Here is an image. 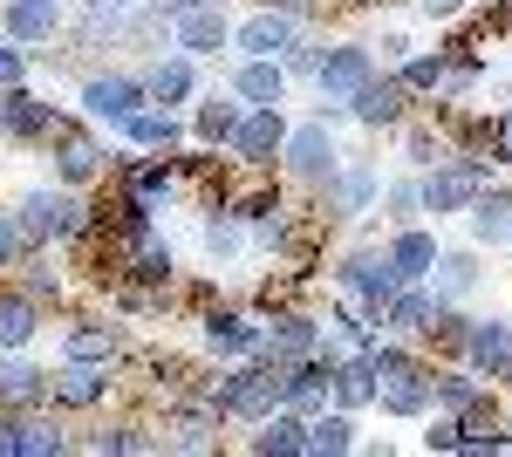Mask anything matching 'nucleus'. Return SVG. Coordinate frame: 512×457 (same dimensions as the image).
I'll return each instance as SVG.
<instances>
[{
  "label": "nucleus",
  "mask_w": 512,
  "mask_h": 457,
  "mask_svg": "<svg viewBox=\"0 0 512 457\" xmlns=\"http://www.w3.org/2000/svg\"><path fill=\"white\" fill-rule=\"evenodd\" d=\"M192 389L226 423H260L267 410H280V369H274V362H253V355H246V362H226V369H212V376H198Z\"/></svg>",
  "instance_id": "obj_1"
},
{
  "label": "nucleus",
  "mask_w": 512,
  "mask_h": 457,
  "mask_svg": "<svg viewBox=\"0 0 512 457\" xmlns=\"http://www.w3.org/2000/svg\"><path fill=\"white\" fill-rule=\"evenodd\" d=\"M14 219H21L28 253H35V246H82L89 226H96V205H82L69 185H41L14 205Z\"/></svg>",
  "instance_id": "obj_2"
},
{
  "label": "nucleus",
  "mask_w": 512,
  "mask_h": 457,
  "mask_svg": "<svg viewBox=\"0 0 512 457\" xmlns=\"http://www.w3.org/2000/svg\"><path fill=\"white\" fill-rule=\"evenodd\" d=\"M321 226H349V219H362V212H376V198H383V171L369 164V157H342L328 178H321Z\"/></svg>",
  "instance_id": "obj_3"
},
{
  "label": "nucleus",
  "mask_w": 512,
  "mask_h": 457,
  "mask_svg": "<svg viewBox=\"0 0 512 457\" xmlns=\"http://www.w3.org/2000/svg\"><path fill=\"white\" fill-rule=\"evenodd\" d=\"M328 280H335V287H342V294H349L355 307H369L376 321H383V307H390V294L403 287L383 246H355V253H342V260L328 267Z\"/></svg>",
  "instance_id": "obj_4"
},
{
  "label": "nucleus",
  "mask_w": 512,
  "mask_h": 457,
  "mask_svg": "<svg viewBox=\"0 0 512 457\" xmlns=\"http://www.w3.org/2000/svg\"><path fill=\"white\" fill-rule=\"evenodd\" d=\"M110 369H117V362L62 355V362L48 369V403H55V410H103V403H110V389H117Z\"/></svg>",
  "instance_id": "obj_5"
},
{
  "label": "nucleus",
  "mask_w": 512,
  "mask_h": 457,
  "mask_svg": "<svg viewBox=\"0 0 512 457\" xmlns=\"http://www.w3.org/2000/svg\"><path fill=\"white\" fill-rule=\"evenodd\" d=\"M335 164H342V144H335V130H328L321 116H308V123H287V144H280V171H287V178L321 185Z\"/></svg>",
  "instance_id": "obj_6"
},
{
  "label": "nucleus",
  "mask_w": 512,
  "mask_h": 457,
  "mask_svg": "<svg viewBox=\"0 0 512 457\" xmlns=\"http://www.w3.org/2000/svg\"><path fill=\"white\" fill-rule=\"evenodd\" d=\"M55 130H62V110L41 103L28 82L0 89V144H55Z\"/></svg>",
  "instance_id": "obj_7"
},
{
  "label": "nucleus",
  "mask_w": 512,
  "mask_h": 457,
  "mask_svg": "<svg viewBox=\"0 0 512 457\" xmlns=\"http://www.w3.org/2000/svg\"><path fill=\"white\" fill-rule=\"evenodd\" d=\"M144 103H151V96H144V76H123V69H96V76H82V116H89V123L123 130Z\"/></svg>",
  "instance_id": "obj_8"
},
{
  "label": "nucleus",
  "mask_w": 512,
  "mask_h": 457,
  "mask_svg": "<svg viewBox=\"0 0 512 457\" xmlns=\"http://www.w3.org/2000/svg\"><path fill=\"white\" fill-rule=\"evenodd\" d=\"M280 144H287V116H280V103H267V110H246L233 123L226 157H233V164H246V171H274V164H280Z\"/></svg>",
  "instance_id": "obj_9"
},
{
  "label": "nucleus",
  "mask_w": 512,
  "mask_h": 457,
  "mask_svg": "<svg viewBox=\"0 0 512 457\" xmlns=\"http://www.w3.org/2000/svg\"><path fill=\"white\" fill-rule=\"evenodd\" d=\"M321 348V314L308 307H280L274 321H260V348H253V362H308Z\"/></svg>",
  "instance_id": "obj_10"
},
{
  "label": "nucleus",
  "mask_w": 512,
  "mask_h": 457,
  "mask_svg": "<svg viewBox=\"0 0 512 457\" xmlns=\"http://www.w3.org/2000/svg\"><path fill=\"white\" fill-rule=\"evenodd\" d=\"M376 69H383V62H376V48H369V41H328V55H321V69H315L321 103H349Z\"/></svg>",
  "instance_id": "obj_11"
},
{
  "label": "nucleus",
  "mask_w": 512,
  "mask_h": 457,
  "mask_svg": "<svg viewBox=\"0 0 512 457\" xmlns=\"http://www.w3.org/2000/svg\"><path fill=\"white\" fill-rule=\"evenodd\" d=\"M219 410L198 396V389H178L171 396V410H164V444L171 451H219Z\"/></svg>",
  "instance_id": "obj_12"
},
{
  "label": "nucleus",
  "mask_w": 512,
  "mask_h": 457,
  "mask_svg": "<svg viewBox=\"0 0 512 457\" xmlns=\"http://www.w3.org/2000/svg\"><path fill=\"white\" fill-rule=\"evenodd\" d=\"M171 48L178 55H219V48H233V21H226V0H198L185 14H171Z\"/></svg>",
  "instance_id": "obj_13"
},
{
  "label": "nucleus",
  "mask_w": 512,
  "mask_h": 457,
  "mask_svg": "<svg viewBox=\"0 0 512 457\" xmlns=\"http://www.w3.org/2000/svg\"><path fill=\"white\" fill-rule=\"evenodd\" d=\"M103 171H110V151H103L82 123H69V116H62V130H55V185L82 191V185H96Z\"/></svg>",
  "instance_id": "obj_14"
},
{
  "label": "nucleus",
  "mask_w": 512,
  "mask_h": 457,
  "mask_svg": "<svg viewBox=\"0 0 512 457\" xmlns=\"http://www.w3.org/2000/svg\"><path fill=\"white\" fill-rule=\"evenodd\" d=\"M0 35L21 41V48H55L69 35V14H62V0H7L0 7Z\"/></svg>",
  "instance_id": "obj_15"
},
{
  "label": "nucleus",
  "mask_w": 512,
  "mask_h": 457,
  "mask_svg": "<svg viewBox=\"0 0 512 457\" xmlns=\"http://www.w3.org/2000/svg\"><path fill=\"white\" fill-rule=\"evenodd\" d=\"M403 116H410V89L396 82V69L390 76L376 69V76L349 96V123H362V130H403Z\"/></svg>",
  "instance_id": "obj_16"
},
{
  "label": "nucleus",
  "mask_w": 512,
  "mask_h": 457,
  "mask_svg": "<svg viewBox=\"0 0 512 457\" xmlns=\"http://www.w3.org/2000/svg\"><path fill=\"white\" fill-rule=\"evenodd\" d=\"M301 35H308V21H294V14H280V7H260V14H246V21L233 28V48L239 55H267V62H280Z\"/></svg>",
  "instance_id": "obj_17"
},
{
  "label": "nucleus",
  "mask_w": 512,
  "mask_h": 457,
  "mask_svg": "<svg viewBox=\"0 0 512 457\" xmlns=\"http://www.w3.org/2000/svg\"><path fill=\"white\" fill-rule=\"evenodd\" d=\"M506 355H512V321L506 314H472V321H465V342H458V362L492 382L506 369Z\"/></svg>",
  "instance_id": "obj_18"
},
{
  "label": "nucleus",
  "mask_w": 512,
  "mask_h": 457,
  "mask_svg": "<svg viewBox=\"0 0 512 457\" xmlns=\"http://www.w3.org/2000/svg\"><path fill=\"white\" fill-rule=\"evenodd\" d=\"M198 335L219 362H246L260 348V314H239V307H205L198 314Z\"/></svg>",
  "instance_id": "obj_19"
},
{
  "label": "nucleus",
  "mask_w": 512,
  "mask_h": 457,
  "mask_svg": "<svg viewBox=\"0 0 512 457\" xmlns=\"http://www.w3.org/2000/svg\"><path fill=\"white\" fill-rule=\"evenodd\" d=\"M144 96H151V103H164V110H178V103H192L198 96V69H192V55H178V48H171V55H151V69H144Z\"/></svg>",
  "instance_id": "obj_20"
},
{
  "label": "nucleus",
  "mask_w": 512,
  "mask_h": 457,
  "mask_svg": "<svg viewBox=\"0 0 512 457\" xmlns=\"http://www.w3.org/2000/svg\"><path fill=\"white\" fill-rule=\"evenodd\" d=\"M226 89H233L246 110H267V103H287V69L267 62V55H239V69H233Z\"/></svg>",
  "instance_id": "obj_21"
},
{
  "label": "nucleus",
  "mask_w": 512,
  "mask_h": 457,
  "mask_svg": "<svg viewBox=\"0 0 512 457\" xmlns=\"http://www.w3.org/2000/svg\"><path fill=\"white\" fill-rule=\"evenodd\" d=\"M478 273H485V267H478V246H451V253H437V267H431L424 287H431L437 307H458L478 287Z\"/></svg>",
  "instance_id": "obj_22"
},
{
  "label": "nucleus",
  "mask_w": 512,
  "mask_h": 457,
  "mask_svg": "<svg viewBox=\"0 0 512 457\" xmlns=\"http://www.w3.org/2000/svg\"><path fill=\"white\" fill-rule=\"evenodd\" d=\"M48 403V369H35L21 348L0 355V410H41Z\"/></svg>",
  "instance_id": "obj_23"
},
{
  "label": "nucleus",
  "mask_w": 512,
  "mask_h": 457,
  "mask_svg": "<svg viewBox=\"0 0 512 457\" xmlns=\"http://www.w3.org/2000/svg\"><path fill=\"white\" fill-rule=\"evenodd\" d=\"M280 403H287L294 417L328 410V369H321L315 355H308V362H280Z\"/></svg>",
  "instance_id": "obj_24"
},
{
  "label": "nucleus",
  "mask_w": 512,
  "mask_h": 457,
  "mask_svg": "<svg viewBox=\"0 0 512 457\" xmlns=\"http://www.w3.org/2000/svg\"><path fill=\"white\" fill-rule=\"evenodd\" d=\"M390 267H396V280H431V267H437V232H424V226H390Z\"/></svg>",
  "instance_id": "obj_25"
},
{
  "label": "nucleus",
  "mask_w": 512,
  "mask_h": 457,
  "mask_svg": "<svg viewBox=\"0 0 512 457\" xmlns=\"http://www.w3.org/2000/svg\"><path fill=\"white\" fill-rule=\"evenodd\" d=\"M355 451V410H315L301 430V457H349Z\"/></svg>",
  "instance_id": "obj_26"
},
{
  "label": "nucleus",
  "mask_w": 512,
  "mask_h": 457,
  "mask_svg": "<svg viewBox=\"0 0 512 457\" xmlns=\"http://www.w3.org/2000/svg\"><path fill=\"white\" fill-rule=\"evenodd\" d=\"M239 116H246V103H239L233 89H205V96H198V110H192L198 144H205V151H226V137H233Z\"/></svg>",
  "instance_id": "obj_27"
},
{
  "label": "nucleus",
  "mask_w": 512,
  "mask_h": 457,
  "mask_svg": "<svg viewBox=\"0 0 512 457\" xmlns=\"http://www.w3.org/2000/svg\"><path fill=\"white\" fill-rule=\"evenodd\" d=\"M431 314H437L431 287H424V280H403V287L390 294V307H383V328H390V335H403V342H417V335L431 328Z\"/></svg>",
  "instance_id": "obj_28"
},
{
  "label": "nucleus",
  "mask_w": 512,
  "mask_h": 457,
  "mask_svg": "<svg viewBox=\"0 0 512 457\" xmlns=\"http://www.w3.org/2000/svg\"><path fill=\"white\" fill-rule=\"evenodd\" d=\"M123 137H130L137 151L164 157V151H178V144H185V123H178V110H164V103H144V110L123 123Z\"/></svg>",
  "instance_id": "obj_29"
},
{
  "label": "nucleus",
  "mask_w": 512,
  "mask_h": 457,
  "mask_svg": "<svg viewBox=\"0 0 512 457\" xmlns=\"http://www.w3.org/2000/svg\"><path fill=\"white\" fill-rule=\"evenodd\" d=\"M465 212H472V246H506L512 239V185H485Z\"/></svg>",
  "instance_id": "obj_30"
},
{
  "label": "nucleus",
  "mask_w": 512,
  "mask_h": 457,
  "mask_svg": "<svg viewBox=\"0 0 512 457\" xmlns=\"http://www.w3.org/2000/svg\"><path fill=\"white\" fill-rule=\"evenodd\" d=\"M301 430H308V417H294V410L280 403V410H267V417L253 423L246 451L253 457H301Z\"/></svg>",
  "instance_id": "obj_31"
},
{
  "label": "nucleus",
  "mask_w": 512,
  "mask_h": 457,
  "mask_svg": "<svg viewBox=\"0 0 512 457\" xmlns=\"http://www.w3.org/2000/svg\"><path fill=\"white\" fill-rule=\"evenodd\" d=\"M198 246H205V260L212 267H226V260H239L253 239H246V219H233L226 205H205V226H198Z\"/></svg>",
  "instance_id": "obj_32"
},
{
  "label": "nucleus",
  "mask_w": 512,
  "mask_h": 457,
  "mask_svg": "<svg viewBox=\"0 0 512 457\" xmlns=\"http://www.w3.org/2000/svg\"><path fill=\"white\" fill-rule=\"evenodd\" d=\"M328 403H342V410H369V403H376V362H369V355L335 362V369H328Z\"/></svg>",
  "instance_id": "obj_33"
},
{
  "label": "nucleus",
  "mask_w": 512,
  "mask_h": 457,
  "mask_svg": "<svg viewBox=\"0 0 512 457\" xmlns=\"http://www.w3.org/2000/svg\"><path fill=\"white\" fill-rule=\"evenodd\" d=\"M41 335V301H28L21 287H0V355L28 348Z\"/></svg>",
  "instance_id": "obj_34"
},
{
  "label": "nucleus",
  "mask_w": 512,
  "mask_h": 457,
  "mask_svg": "<svg viewBox=\"0 0 512 457\" xmlns=\"http://www.w3.org/2000/svg\"><path fill=\"white\" fill-rule=\"evenodd\" d=\"M62 355H89V362H117L123 355V328L117 321H69V335H62Z\"/></svg>",
  "instance_id": "obj_35"
},
{
  "label": "nucleus",
  "mask_w": 512,
  "mask_h": 457,
  "mask_svg": "<svg viewBox=\"0 0 512 457\" xmlns=\"http://www.w3.org/2000/svg\"><path fill=\"white\" fill-rule=\"evenodd\" d=\"M21 294H28V301H62V267H55V260H48V246H35V253H21Z\"/></svg>",
  "instance_id": "obj_36"
},
{
  "label": "nucleus",
  "mask_w": 512,
  "mask_h": 457,
  "mask_svg": "<svg viewBox=\"0 0 512 457\" xmlns=\"http://www.w3.org/2000/svg\"><path fill=\"white\" fill-rule=\"evenodd\" d=\"M164 437H151L144 423H110V430H96L82 451H96V457H123V451H158Z\"/></svg>",
  "instance_id": "obj_37"
},
{
  "label": "nucleus",
  "mask_w": 512,
  "mask_h": 457,
  "mask_svg": "<svg viewBox=\"0 0 512 457\" xmlns=\"http://www.w3.org/2000/svg\"><path fill=\"white\" fill-rule=\"evenodd\" d=\"M69 451V437L55 430V423L41 417H21V437H14V457H62Z\"/></svg>",
  "instance_id": "obj_38"
},
{
  "label": "nucleus",
  "mask_w": 512,
  "mask_h": 457,
  "mask_svg": "<svg viewBox=\"0 0 512 457\" xmlns=\"http://www.w3.org/2000/svg\"><path fill=\"white\" fill-rule=\"evenodd\" d=\"M403 157H410L417 171H431V164L451 157V144H444V130H431V123H410V130H403Z\"/></svg>",
  "instance_id": "obj_39"
},
{
  "label": "nucleus",
  "mask_w": 512,
  "mask_h": 457,
  "mask_svg": "<svg viewBox=\"0 0 512 457\" xmlns=\"http://www.w3.org/2000/svg\"><path fill=\"white\" fill-rule=\"evenodd\" d=\"M383 205H390V226H417V219H424V191H417V178L383 185Z\"/></svg>",
  "instance_id": "obj_40"
},
{
  "label": "nucleus",
  "mask_w": 512,
  "mask_h": 457,
  "mask_svg": "<svg viewBox=\"0 0 512 457\" xmlns=\"http://www.w3.org/2000/svg\"><path fill=\"white\" fill-rule=\"evenodd\" d=\"M321 55H328V41H315V35H301L287 55H280V69H287V82L301 76V82H315V69H321Z\"/></svg>",
  "instance_id": "obj_41"
},
{
  "label": "nucleus",
  "mask_w": 512,
  "mask_h": 457,
  "mask_svg": "<svg viewBox=\"0 0 512 457\" xmlns=\"http://www.w3.org/2000/svg\"><path fill=\"white\" fill-rule=\"evenodd\" d=\"M424 451H465V430H458V417H451V410H431Z\"/></svg>",
  "instance_id": "obj_42"
},
{
  "label": "nucleus",
  "mask_w": 512,
  "mask_h": 457,
  "mask_svg": "<svg viewBox=\"0 0 512 457\" xmlns=\"http://www.w3.org/2000/svg\"><path fill=\"white\" fill-rule=\"evenodd\" d=\"M21 253H28V239H21V219H14V212H0V273L21 267Z\"/></svg>",
  "instance_id": "obj_43"
},
{
  "label": "nucleus",
  "mask_w": 512,
  "mask_h": 457,
  "mask_svg": "<svg viewBox=\"0 0 512 457\" xmlns=\"http://www.w3.org/2000/svg\"><path fill=\"white\" fill-rule=\"evenodd\" d=\"M492 164H512V103L492 110Z\"/></svg>",
  "instance_id": "obj_44"
},
{
  "label": "nucleus",
  "mask_w": 512,
  "mask_h": 457,
  "mask_svg": "<svg viewBox=\"0 0 512 457\" xmlns=\"http://www.w3.org/2000/svg\"><path fill=\"white\" fill-rule=\"evenodd\" d=\"M21 76H28V48L0 35V89H7V82H21Z\"/></svg>",
  "instance_id": "obj_45"
},
{
  "label": "nucleus",
  "mask_w": 512,
  "mask_h": 457,
  "mask_svg": "<svg viewBox=\"0 0 512 457\" xmlns=\"http://www.w3.org/2000/svg\"><path fill=\"white\" fill-rule=\"evenodd\" d=\"M260 7H280V14H294V21H315V14H328V0H260Z\"/></svg>",
  "instance_id": "obj_46"
},
{
  "label": "nucleus",
  "mask_w": 512,
  "mask_h": 457,
  "mask_svg": "<svg viewBox=\"0 0 512 457\" xmlns=\"http://www.w3.org/2000/svg\"><path fill=\"white\" fill-rule=\"evenodd\" d=\"M376 48H383V55H376V62H390V69H396V62H403V55H410V35H383V41H376Z\"/></svg>",
  "instance_id": "obj_47"
},
{
  "label": "nucleus",
  "mask_w": 512,
  "mask_h": 457,
  "mask_svg": "<svg viewBox=\"0 0 512 457\" xmlns=\"http://www.w3.org/2000/svg\"><path fill=\"white\" fill-rule=\"evenodd\" d=\"M417 7H424L431 21H458V14H465V0H417Z\"/></svg>",
  "instance_id": "obj_48"
},
{
  "label": "nucleus",
  "mask_w": 512,
  "mask_h": 457,
  "mask_svg": "<svg viewBox=\"0 0 512 457\" xmlns=\"http://www.w3.org/2000/svg\"><path fill=\"white\" fill-rule=\"evenodd\" d=\"M185 7H198V0H151V14H164V21H171V14H185Z\"/></svg>",
  "instance_id": "obj_49"
},
{
  "label": "nucleus",
  "mask_w": 512,
  "mask_h": 457,
  "mask_svg": "<svg viewBox=\"0 0 512 457\" xmlns=\"http://www.w3.org/2000/svg\"><path fill=\"white\" fill-rule=\"evenodd\" d=\"M89 7H110V14H130V7H144V0H89Z\"/></svg>",
  "instance_id": "obj_50"
},
{
  "label": "nucleus",
  "mask_w": 512,
  "mask_h": 457,
  "mask_svg": "<svg viewBox=\"0 0 512 457\" xmlns=\"http://www.w3.org/2000/svg\"><path fill=\"white\" fill-rule=\"evenodd\" d=\"M492 389H506V396H512V355H506V369L492 376Z\"/></svg>",
  "instance_id": "obj_51"
},
{
  "label": "nucleus",
  "mask_w": 512,
  "mask_h": 457,
  "mask_svg": "<svg viewBox=\"0 0 512 457\" xmlns=\"http://www.w3.org/2000/svg\"><path fill=\"white\" fill-rule=\"evenodd\" d=\"M499 21H506V28H512V0H506V7H499Z\"/></svg>",
  "instance_id": "obj_52"
}]
</instances>
